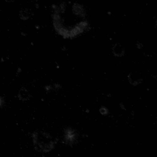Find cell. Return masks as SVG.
Wrapping results in <instances>:
<instances>
[{"label":"cell","mask_w":157,"mask_h":157,"mask_svg":"<svg viewBox=\"0 0 157 157\" xmlns=\"http://www.w3.org/2000/svg\"><path fill=\"white\" fill-rule=\"evenodd\" d=\"M34 144L37 150L47 152L53 147V143L48 135L44 132H37L33 135Z\"/></svg>","instance_id":"obj_1"},{"label":"cell","mask_w":157,"mask_h":157,"mask_svg":"<svg viewBox=\"0 0 157 157\" xmlns=\"http://www.w3.org/2000/svg\"><path fill=\"white\" fill-rule=\"evenodd\" d=\"M128 80L130 83L137 85L141 81V76L137 72H134L130 73L128 76Z\"/></svg>","instance_id":"obj_2"},{"label":"cell","mask_w":157,"mask_h":157,"mask_svg":"<svg viewBox=\"0 0 157 157\" xmlns=\"http://www.w3.org/2000/svg\"><path fill=\"white\" fill-rule=\"evenodd\" d=\"M114 54L117 56H121L124 53V50L123 46L120 44H116L113 48Z\"/></svg>","instance_id":"obj_3"},{"label":"cell","mask_w":157,"mask_h":157,"mask_svg":"<svg viewBox=\"0 0 157 157\" xmlns=\"http://www.w3.org/2000/svg\"><path fill=\"white\" fill-rule=\"evenodd\" d=\"M29 96L27 90L25 89L21 90L18 95L19 98L22 100H27L29 97Z\"/></svg>","instance_id":"obj_4"},{"label":"cell","mask_w":157,"mask_h":157,"mask_svg":"<svg viewBox=\"0 0 157 157\" xmlns=\"http://www.w3.org/2000/svg\"><path fill=\"white\" fill-rule=\"evenodd\" d=\"M100 112L101 113L103 114H105L106 113L107 110L105 108H101L100 109Z\"/></svg>","instance_id":"obj_5"}]
</instances>
